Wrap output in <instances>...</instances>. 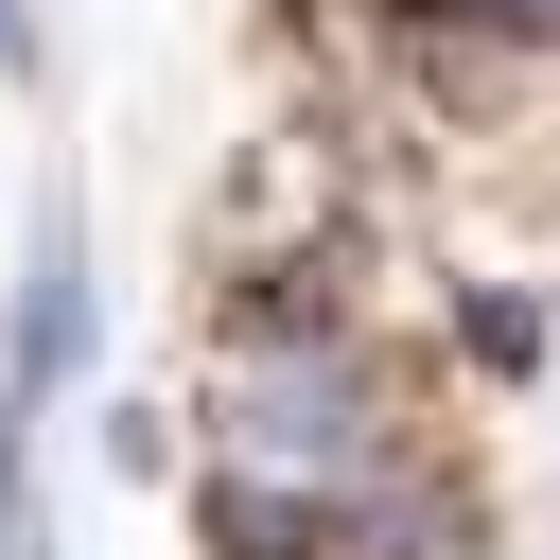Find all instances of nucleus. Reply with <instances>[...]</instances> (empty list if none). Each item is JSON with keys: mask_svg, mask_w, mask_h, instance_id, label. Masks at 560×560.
<instances>
[{"mask_svg": "<svg viewBox=\"0 0 560 560\" xmlns=\"http://www.w3.org/2000/svg\"><path fill=\"white\" fill-rule=\"evenodd\" d=\"M455 350H472V368H542V315H525V298H455Z\"/></svg>", "mask_w": 560, "mask_h": 560, "instance_id": "f257e3e1", "label": "nucleus"}]
</instances>
